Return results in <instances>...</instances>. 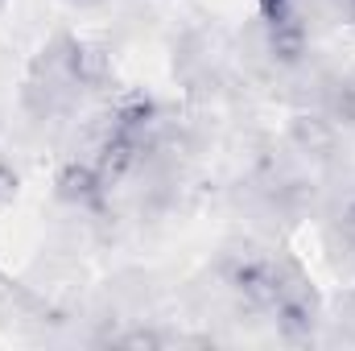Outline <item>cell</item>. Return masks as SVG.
<instances>
[{
    "mask_svg": "<svg viewBox=\"0 0 355 351\" xmlns=\"http://www.w3.org/2000/svg\"><path fill=\"white\" fill-rule=\"evenodd\" d=\"M272 29H268V50H272V58L277 62H297L302 54H306V29L293 21V17H277V21H268Z\"/></svg>",
    "mask_w": 355,
    "mask_h": 351,
    "instance_id": "obj_1",
    "label": "cell"
},
{
    "mask_svg": "<svg viewBox=\"0 0 355 351\" xmlns=\"http://www.w3.org/2000/svg\"><path fill=\"white\" fill-rule=\"evenodd\" d=\"M58 186H62V194H67V198H75V203H91V198L99 194L103 178H99L95 166H67L62 178H58Z\"/></svg>",
    "mask_w": 355,
    "mask_h": 351,
    "instance_id": "obj_2",
    "label": "cell"
},
{
    "mask_svg": "<svg viewBox=\"0 0 355 351\" xmlns=\"http://www.w3.org/2000/svg\"><path fill=\"white\" fill-rule=\"evenodd\" d=\"M103 71H107V62H103L99 50H91V46H75V50H71V79H79V83H99Z\"/></svg>",
    "mask_w": 355,
    "mask_h": 351,
    "instance_id": "obj_3",
    "label": "cell"
},
{
    "mask_svg": "<svg viewBox=\"0 0 355 351\" xmlns=\"http://www.w3.org/2000/svg\"><path fill=\"white\" fill-rule=\"evenodd\" d=\"M12 190H17V178L0 166V203H8V198H12Z\"/></svg>",
    "mask_w": 355,
    "mask_h": 351,
    "instance_id": "obj_4",
    "label": "cell"
},
{
    "mask_svg": "<svg viewBox=\"0 0 355 351\" xmlns=\"http://www.w3.org/2000/svg\"><path fill=\"white\" fill-rule=\"evenodd\" d=\"M261 8H265V17H268V21L285 17V0H261Z\"/></svg>",
    "mask_w": 355,
    "mask_h": 351,
    "instance_id": "obj_5",
    "label": "cell"
},
{
    "mask_svg": "<svg viewBox=\"0 0 355 351\" xmlns=\"http://www.w3.org/2000/svg\"><path fill=\"white\" fill-rule=\"evenodd\" d=\"M347 12H352V21H355V0H347Z\"/></svg>",
    "mask_w": 355,
    "mask_h": 351,
    "instance_id": "obj_6",
    "label": "cell"
}]
</instances>
